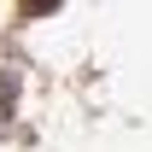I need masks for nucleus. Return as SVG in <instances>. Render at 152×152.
Segmentation results:
<instances>
[{"mask_svg":"<svg viewBox=\"0 0 152 152\" xmlns=\"http://www.w3.org/2000/svg\"><path fill=\"white\" fill-rule=\"evenodd\" d=\"M12 94H18V76H12V70H0V117L12 111Z\"/></svg>","mask_w":152,"mask_h":152,"instance_id":"f257e3e1","label":"nucleus"}]
</instances>
